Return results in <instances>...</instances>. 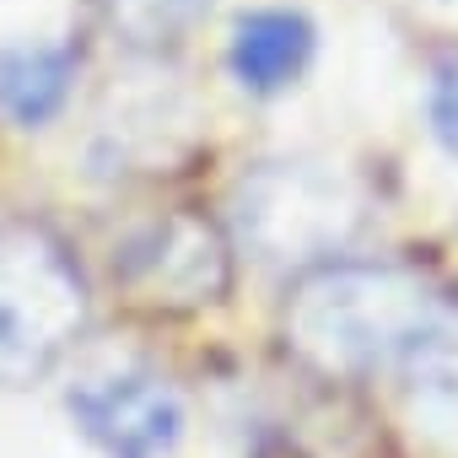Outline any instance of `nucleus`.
I'll return each mask as SVG.
<instances>
[{
	"instance_id": "obj_10",
	"label": "nucleus",
	"mask_w": 458,
	"mask_h": 458,
	"mask_svg": "<svg viewBox=\"0 0 458 458\" xmlns=\"http://www.w3.org/2000/svg\"><path fill=\"white\" fill-rule=\"evenodd\" d=\"M431 130H437V140L458 157V49L437 65V76H431Z\"/></svg>"
},
{
	"instance_id": "obj_2",
	"label": "nucleus",
	"mask_w": 458,
	"mask_h": 458,
	"mask_svg": "<svg viewBox=\"0 0 458 458\" xmlns=\"http://www.w3.org/2000/svg\"><path fill=\"white\" fill-rule=\"evenodd\" d=\"M361 189L345 167L318 157H281L243 173L233 189L238 238L265 265H313L345 249L361 226Z\"/></svg>"
},
{
	"instance_id": "obj_4",
	"label": "nucleus",
	"mask_w": 458,
	"mask_h": 458,
	"mask_svg": "<svg viewBox=\"0 0 458 458\" xmlns=\"http://www.w3.org/2000/svg\"><path fill=\"white\" fill-rule=\"evenodd\" d=\"M71 415L103 458H173L189 426L178 388L146 367L81 377L71 388Z\"/></svg>"
},
{
	"instance_id": "obj_1",
	"label": "nucleus",
	"mask_w": 458,
	"mask_h": 458,
	"mask_svg": "<svg viewBox=\"0 0 458 458\" xmlns=\"http://www.w3.org/2000/svg\"><path fill=\"white\" fill-rule=\"evenodd\" d=\"M431 324H442L437 286L415 265L394 259L313 265L281 313L286 345L324 377H361L399 361Z\"/></svg>"
},
{
	"instance_id": "obj_9",
	"label": "nucleus",
	"mask_w": 458,
	"mask_h": 458,
	"mask_svg": "<svg viewBox=\"0 0 458 458\" xmlns=\"http://www.w3.org/2000/svg\"><path fill=\"white\" fill-rule=\"evenodd\" d=\"M205 6L210 0H103V17L130 49L157 55V49H173L205 17Z\"/></svg>"
},
{
	"instance_id": "obj_8",
	"label": "nucleus",
	"mask_w": 458,
	"mask_h": 458,
	"mask_svg": "<svg viewBox=\"0 0 458 458\" xmlns=\"http://www.w3.org/2000/svg\"><path fill=\"white\" fill-rule=\"evenodd\" d=\"M76 60L60 44H12L0 49V114L22 130L49 124L71 98Z\"/></svg>"
},
{
	"instance_id": "obj_3",
	"label": "nucleus",
	"mask_w": 458,
	"mask_h": 458,
	"mask_svg": "<svg viewBox=\"0 0 458 458\" xmlns=\"http://www.w3.org/2000/svg\"><path fill=\"white\" fill-rule=\"evenodd\" d=\"M87 324V286L65 243L33 221L0 226V372H49Z\"/></svg>"
},
{
	"instance_id": "obj_6",
	"label": "nucleus",
	"mask_w": 458,
	"mask_h": 458,
	"mask_svg": "<svg viewBox=\"0 0 458 458\" xmlns=\"http://www.w3.org/2000/svg\"><path fill=\"white\" fill-rule=\"evenodd\" d=\"M313 60V22L302 12H249L233 28V44H226V65H233L243 92H281L292 87Z\"/></svg>"
},
{
	"instance_id": "obj_7",
	"label": "nucleus",
	"mask_w": 458,
	"mask_h": 458,
	"mask_svg": "<svg viewBox=\"0 0 458 458\" xmlns=\"http://www.w3.org/2000/svg\"><path fill=\"white\" fill-rule=\"evenodd\" d=\"M404 410L415 431L447 453H458V329L431 324L404 356Z\"/></svg>"
},
{
	"instance_id": "obj_5",
	"label": "nucleus",
	"mask_w": 458,
	"mask_h": 458,
	"mask_svg": "<svg viewBox=\"0 0 458 458\" xmlns=\"http://www.w3.org/2000/svg\"><path fill=\"white\" fill-rule=\"evenodd\" d=\"M114 270L146 308H199L226 292V243L205 216L173 210L140 226Z\"/></svg>"
}]
</instances>
